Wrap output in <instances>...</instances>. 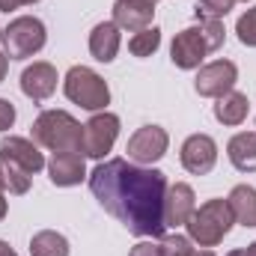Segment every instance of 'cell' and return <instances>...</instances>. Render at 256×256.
Here are the masks:
<instances>
[{
    "mask_svg": "<svg viewBox=\"0 0 256 256\" xmlns=\"http://www.w3.org/2000/svg\"><path fill=\"white\" fill-rule=\"evenodd\" d=\"M194 208H196V196L188 182H176L167 188V196H164V224L167 226H185Z\"/></svg>",
    "mask_w": 256,
    "mask_h": 256,
    "instance_id": "obj_13",
    "label": "cell"
},
{
    "mask_svg": "<svg viewBox=\"0 0 256 256\" xmlns=\"http://www.w3.org/2000/svg\"><path fill=\"white\" fill-rule=\"evenodd\" d=\"M236 33H238L242 45L256 48V6H254V9H248V12L236 21Z\"/></svg>",
    "mask_w": 256,
    "mask_h": 256,
    "instance_id": "obj_25",
    "label": "cell"
},
{
    "mask_svg": "<svg viewBox=\"0 0 256 256\" xmlns=\"http://www.w3.org/2000/svg\"><path fill=\"white\" fill-rule=\"evenodd\" d=\"M200 18V33H202V39H206V45H208V51H218L220 45H224V39H226V30H224V21L220 18H206V15H196Z\"/></svg>",
    "mask_w": 256,
    "mask_h": 256,
    "instance_id": "obj_23",
    "label": "cell"
},
{
    "mask_svg": "<svg viewBox=\"0 0 256 256\" xmlns=\"http://www.w3.org/2000/svg\"><path fill=\"white\" fill-rule=\"evenodd\" d=\"M236 80H238V68H236L232 60H214V63L202 66L196 72L194 86L206 98H220V96H226L236 86Z\"/></svg>",
    "mask_w": 256,
    "mask_h": 256,
    "instance_id": "obj_8",
    "label": "cell"
},
{
    "mask_svg": "<svg viewBox=\"0 0 256 256\" xmlns=\"http://www.w3.org/2000/svg\"><path fill=\"white\" fill-rule=\"evenodd\" d=\"M226 155L236 170L256 173V131H242L226 143Z\"/></svg>",
    "mask_w": 256,
    "mask_h": 256,
    "instance_id": "obj_17",
    "label": "cell"
},
{
    "mask_svg": "<svg viewBox=\"0 0 256 256\" xmlns=\"http://www.w3.org/2000/svg\"><path fill=\"white\" fill-rule=\"evenodd\" d=\"M248 110H250V102L244 92H236L230 90L226 96H220L214 102V120L224 122V126H242L248 120Z\"/></svg>",
    "mask_w": 256,
    "mask_h": 256,
    "instance_id": "obj_19",
    "label": "cell"
},
{
    "mask_svg": "<svg viewBox=\"0 0 256 256\" xmlns=\"http://www.w3.org/2000/svg\"><path fill=\"white\" fill-rule=\"evenodd\" d=\"M226 256H244V250H232V254H226Z\"/></svg>",
    "mask_w": 256,
    "mask_h": 256,
    "instance_id": "obj_36",
    "label": "cell"
},
{
    "mask_svg": "<svg viewBox=\"0 0 256 256\" xmlns=\"http://www.w3.org/2000/svg\"><path fill=\"white\" fill-rule=\"evenodd\" d=\"M116 137H120V116H116V114H108V110H104V114H96V116L84 126L80 155L102 161V158L114 149Z\"/></svg>",
    "mask_w": 256,
    "mask_h": 256,
    "instance_id": "obj_6",
    "label": "cell"
},
{
    "mask_svg": "<svg viewBox=\"0 0 256 256\" xmlns=\"http://www.w3.org/2000/svg\"><path fill=\"white\" fill-rule=\"evenodd\" d=\"M232 6H236V0H196V15L224 18V15H230Z\"/></svg>",
    "mask_w": 256,
    "mask_h": 256,
    "instance_id": "obj_26",
    "label": "cell"
},
{
    "mask_svg": "<svg viewBox=\"0 0 256 256\" xmlns=\"http://www.w3.org/2000/svg\"><path fill=\"white\" fill-rule=\"evenodd\" d=\"M236 218L230 212L226 200H208L200 208H194V214L188 218V238L200 248H214L226 238V232L232 230Z\"/></svg>",
    "mask_w": 256,
    "mask_h": 256,
    "instance_id": "obj_3",
    "label": "cell"
},
{
    "mask_svg": "<svg viewBox=\"0 0 256 256\" xmlns=\"http://www.w3.org/2000/svg\"><path fill=\"white\" fill-rule=\"evenodd\" d=\"M6 68H9V57H6V51H0V80L6 78Z\"/></svg>",
    "mask_w": 256,
    "mask_h": 256,
    "instance_id": "obj_30",
    "label": "cell"
},
{
    "mask_svg": "<svg viewBox=\"0 0 256 256\" xmlns=\"http://www.w3.org/2000/svg\"><path fill=\"white\" fill-rule=\"evenodd\" d=\"M206 54H208V45H206L200 27H185L182 33H176V39L170 45V60L179 68H200Z\"/></svg>",
    "mask_w": 256,
    "mask_h": 256,
    "instance_id": "obj_10",
    "label": "cell"
},
{
    "mask_svg": "<svg viewBox=\"0 0 256 256\" xmlns=\"http://www.w3.org/2000/svg\"><path fill=\"white\" fill-rule=\"evenodd\" d=\"M167 146H170V137L161 126H143L137 128L128 140L126 152L131 164H140V167H152L158 164L164 155H167Z\"/></svg>",
    "mask_w": 256,
    "mask_h": 256,
    "instance_id": "obj_7",
    "label": "cell"
},
{
    "mask_svg": "<svg viewBox=\"0 0 256 256\" xmlns=\"http://www.w3.org/2000/svg\"><path fill=\"white\" fill-rule=\"evenodd\" d=\"M45 24L33 15H21L15 21H9V27L3 30V48L9 60H27L33 54H39L45 48Z\"/></svg>",
    "mask_w": 256,
    "mask_h": 256,
    "instance_id": "obj_5",
    "label": "cell"
},
{
    "mask_svg": "<svg viewBox=\"0 0 256 256\" xmlns=\"http://www.w3.org/2000/svg\"><path fill=\"white\" fill-rule=\"evenodd\" d=\"M218 164V143L208 134H191L182 143V167L194 176H206Z\"/></svg>",
    "mask_w": 256,
    "mask_h": 256,
    "instance_id": "obj_9",
    "label": "cell"
},
{
    "mask_svg": "<svg viewBox=\"0 0 256 256\" xmlns=\"http://www.w3.org/2000/svg\"><path fill=\"white\" fill-rule=\"evenodd\" d=\"M48 176L57 188H72L86 179V164L80 152H54L48 161Z\"/></svg>",
    "mask_w": 256,
    "mask_h": 256,
    "instance_id": "obj_14",
    "label": "cell"
},
{
    "mask_svg": "<svg viewBox=\"0 0 256 256\" xmlns=\"http://www.w3.org/2000/svg\"><path fill=\"white\" fill-rule=\"evenodd\" d=\"M244 256H256V242L250 244V248H248V250H244Z\"/></svg>",
    "mask_w": 256,
    "mask_h": 256,
    "instance_id": "obj_34",
    "label": "cell"
},
{
    "mask_svg": "<svg viewBox=\"0 0 256 256\" xmlns=\"http://www.w3.org/2000/svg\"><path fill=\"white\" fill-rule=\"evenodd\" d=\"M12 122H15V108H12V102L0 98V131H9Z\"/></svg>",
    "mask_w": 256,
    "mask_h": 256,
    "instance_id": "obj_27",
    "label": "cell"
},
{
    "mask_svg": "<svg viewBox=\"0 0 256 256\" xmlns=\"http://www.w3.org/2000/svg\"><path fill=\"white\" fill-rule=\"evenodd\" d=\"M0 42H3V30H0Z\"/></svg>",
    "mask_w": 256,
    "mask_h": 256,
    "instance_id": "obj_37",
    "label": "cell"
},
{
    "mask_svg": "<svg viewBox=\"0 0 256 256\" xmlns=\"http://www.w3.org/2000/svg\"><path fill=\"white\" fill-rule=\"evenodd\" d=\"M30 254L33 256H68V242L66 236L54 230H42L30 238Z\"/></svg>",
    "mask_w": 256,
    "mask_h": 256,
    "instance_id": "obj_21",
    "label": "cell"
},
{
    "mask_svg": "<svg viewBox=\"0 0 256 256\" xmlns=\"http://www.w3.org/2000/svg\"><path fill=\"white\" fill-rule=\"evenodd\" d=\"M57 68L51 63H33L27 66L24 72H21V92L27 96V98H33V102H45V98H51L54 96V90H57Z\"/></svg>",
    "mask_w": 256,
    "mask_h": 256,
    "instance_id": "obj_11",
    "label": "cell"
},
{
    "mask_svg": "<svg viewBox=\"0 0 256 256\" xmlns=\"http://www.w3.org/2000/svg\"><path fill=\"white\" fill-rule=\"evenodd\" d=\"M33 143L51 152H80L84 126L66 110H45L33 122Z\"/></svg>",
    "mask_w": 256,
    "mask_h": 256,
    "instance_id": "obj_2",
    "label": "cell"
},
{
    "mask_svg": "<svg viewBox=\"0 0 256 256\" xmlns=\"http://www.w3.org/2000/svg\"><path fill=\"white\" fill-rule=\"evenodd\" d=\"M0 256H18V254H15V250H12V248H9V244L0 238Z\"/></svg>",
    "mask_w": 256,
    "mask_h": 256,
    "instance_id": "obj_32",
    "label": "cell"
},
{
    "mask_svg": "<svg viewBox=\"0 0 256 256\" xmlns=\"http://www.w3.org/2000/svg\"><path fill=\"white\" fill-rule=\"evenodd\" d=\"M0 182H3V188H6L9 194H27V191H30L33 176H30L18 161H12V158L0 155Z\"/></svg>",
    "mask_w": 256,
    "mask_h": 256,
    "instance_id": "obj_20",
    "label": "cell"
},
{
    "mask_svg": "<svg viewBox=\"0 0 256 256\" xmlns=\"http://www.w3.org/2000/svg\"><path fill=\"white\" fill-rule=\"evenodd\" d=\"M63 90L68 102H74V104H80L84 110H92V114H98V110H104L110 104L108 80L98 72H92L90 66H72L66 72Z\"/></svg>",
    "mask_w": 256,
    "mask_h": 256,
    "instance_id": "obj_4",
    "label": "cell"
},
{
    "mask_svg": "<svg viewBox=\"0 0 256 256\" xmlns=\"http://www.w3.org/2000/svg\"><path fill=\"white\" fill-rule=\"evenodd\" d=\"M90 191L114 214L131 236L158 238L164 236V196L167 176L155 167H140L126 158H110L96 164L90 173Z\"/></svg>",
    "mask_w": 256,
    "mask_h": 256,
    "instance_id": "obj_1",
    "label": "cell"
},
{
    "mask_svg": "<svg viewBox=\"0 0 256 256\" xmlns=\"http://www.w3.org/2000/svg\"><path fill=\"white\" fill-rule=\"evenodd\" d=\"M120 42H122L120 27H116L114 21H102V24H96L92 33H90V54H92L98 63H114L116 54H120Z\"/></svg>",
    "mask_w": 256,
    "mask_h": 256,
    "instance_id": "obj_16",
    "label": "cell"
},
{
    "mask_svg": "<svg viewBox=\"0 0 256 256\" xmlns=\"http://www.w3.org/2000/svg\"><path fill=\"white\" fill-rule=\"evenodd\" d=\"M155 18V0H116L114 3V24L128 33H140Z\"/></svg>",
    "mask_w": 256,
    "mask_h": 256,
    "instance_id": "obj_12",
    "label": "cell"
},
{
    "mask_svg": "<svg viewBox=\"0 0 256 256\" xmlns=\"http://www.w3.org/2000/svg\"><path fill=\"white\" fill-rule=\"evenodd\" d=\"M0 155L18 161L30 176L39 173L42 167H48V164H45V155L39 152V146H36L33 140H27V137H6V140L0 143Z\"/></svg>",
    "mask_w": 256,
    "mask_h": 256,
    "instance_id": "obj_15",
    "label": "cell"
},
{
    "mask_svg": "<svg viewBox=\"0 0 256 256\" xmlns=\"http://www.w3.org/2000/svg\"><path fill=\"white\" fill-rule=\"evenodd\" d=\"M191 238L188 236H179V232H170L161 238V256H191Z\"/></svg>",
    "mask_w": 256,
    "mask_h": 256,
    "instance_id": "obj_24",
    "label": "cell"
},
{
    "mask_svg": "<svg viewBox=\"0 0 256 256\" xmlns=\"http://www.w3.org/2000/svg\"><path fill=\"white\" fill-rule=\"evenodd\" d=\"M191 256H214V254H212V250H208V248H206V250H194Z\"/></svg>",
    "mask_w": 256,
    "mask_h": 256,
    "instance_id": "obj_33",
    "label": "cell"
},
{
    "mask_svg": "<svg viewBox=\"0 0 256 256\" xmlns=\"http://www.w3.org/2000/svg\"><path fill=\"white\" fill-rule=\"evenodd\" d=\"M33 3H39V0H21V6H33Z\"/></svg>",
    "mask_w": 256,
    "mask_h": 256,
    "instance_id": "obj_35",
    "label": "cell"
},
{
    "mask_svg": "<svg viewBox=\"0 0 256 256\" xmlns=\"http://www.w3.org/2000/svg\"><path fill=\"white\" fill-rule=\"evenodd\" d=\"M158 48H161V30L158 27H146L128 39V51L134 57H152Z\"/></svg>",
    "mask_w": 256,
    "mask_h": 256,
    "instance_id": "obj_22",
    "label": "cell"
},
{
    "mask_svg": "<svg viewBox=\"0 0 256 256\" xmlns=\"http://www.w3.org/2000/svg\"><path fill=\"white\" fill-rule=\"evenodd\" d=\"M3 191H6V188H3V182H0V220L6 218V196H3Z\"/></svg>",
    "mask_w": 256,
    "mask_h": 256,
    "instance_id": "obj_31",
    "label": "cell"
},
{
    "mask_svg": "<svg viewBox=\"0 0 256 256\" xmlns=\"http://www.w3.org/2000/svg\"><path fill=\"white\" fill-rule=\"evenodd\" d=\"M18 6H21V0H0V12H12Z\"/></svg>",
    "mask_w": 256,
    "mask_h": 256,
    "instance_id": "obj_29",
    "label": "cell"
},
{
    "mask_svg": "<svg viewBox=\"0 0 256 256\" xmlns=\"http://www.w3.org/2000/svg\"><path fill=\"white\" fill-rule=\"evenodd\" d=\"M226 202H230V212H232L236 224L254 230L256 226V188H250V185H236L230 191V196H226Z\"/></svg>",
    "mask_w": 256,
    "mask_h": 256,
    "instance_id": "obj_18",
    "label": "cell"
},
{
    "mask_svg": "<svg viewBox=\"0 0 256 256\" xmlns=\"http://www.w3.org/2000/svg\"><path fill=\"white\" fill-rule=\"evenodd\" d=\"M128 256H161V244H155V242H137Z\"/></svg>",
    "mask_w": 256,
    "mask_h": 256,
    "instance_id": "obj_28",
    "label": "cell"
}]
</instances>
